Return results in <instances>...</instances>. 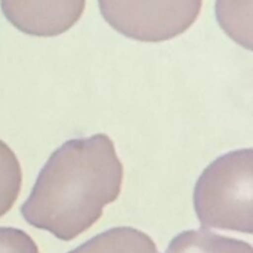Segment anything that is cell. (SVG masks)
<instances>
[{"label":"cell","instance_id":"obj_1","mask_svg":"<svg viewBox=\"0 0 253 253\" xmlns=\"http://www.w3.org/2000/svg\"><path fill=\"white\" fill-rule=\"evenodd\" d=\"M123 184V165L114 142L105 133L64 142L40 170L22 218L33 227L70 242L102 216L117 200Z\"/></svg>","mask_w":253,"mask_h":253},{"label":"cell","instance_id":"obj_2","mask_svg":"<svg viewBox=\"0 0 253 253\" xmlns=\"http://www.w3.org/2000/svg\"><path fill=\"white\" fill-rule=\"evenodd\" d=\"M193 199L203 228L252 234V150L231 151L212 162L200 175Z\"/></svg>","mask_w":253,"mask_h":253},{"label":"cell","instance_id":"obj_3","mask_svg":"<svg viewBox=\"0 0 253 253\" xmlns=\"http://www.w3.org/2000/svg\"><path fill=\"white\" fill-rule=\"evenodd\" d=\"M203 0H98L104 19L138 42H166L185 33L199 18Z\"/></svg>","mask_w":253,"mask_h":253},{"label":"cell","instance_id":"obj_4","mask_svg":"<svg viewBox=\"0 0 253 253\" xmlns=\"http://www.w3.org/2000/svg\"><path fill=\"white\" fill-rule=\"evenodd\" d=\"M86 0H0L4 18L21 33L36 37L64 34L80 19Z\"/></svg>","mask_w":253,"mask_h":253},{"label":"cell","instance_id":"obj_5","mask_svg":"<svg viewBox=\"0 0 253 253\" xmlns=\"http://www.w3.org/2000/svg\"><path fill=\"white\" fill-rule=\"evenodd\" d=\"M68 253H159V251L145 233L132 227H116Z\"/></svg>","mask_w":253,"mask_h":253},{"label":"cell","instance_id":"obj_6","mask_svg":"<svg viewBox=\"0 0 253 253\" xmlns=\"http://www.w3.org/2000/svg\"><path fill=\"white\" fill-rule=\"evenodd\" d=\"M166 253H253V249L246 242L202 228L178 234L168 246Z\"/></svg>","mask_w":253,"mask_h":253},{"label":"cell","instance_id":"obj_7","mask_svg":"<svg viewBox=\"0 0 253 253\" xmlns=\"http://www.w3.org/2000/svg\"><path fill=\"white\" fill-rule=\"evenodd\" d=\"M252 0H216V18L224 31L252 49Z\"/></svg>","mask_w":253,"mask_h":253},{"label":"cell","instance_id":"obj_8","mask_svg":"<svg viewBox=\"0 0 253 253\" xmlns=\"http://www.w3.org/2000/svg\"><path fill=\"white\" fill-rule=\"evenodd\" d=\"M22 187V169L12 148L0 139V218L15 205Z\"/></svg>","mask_w":253,"mask_h":253},{"label":"cell","instance_id":"obj_9","mask_svg":"<svg viewBox=\"0 0 253 253\" xmlns=\"http://www.w3.org/2000/svg\"><path fill=\"white\" fill-rule=\"evenodd\" d=\"M0 253H39V248L22 230L0 227Z\"/></svg>","mask_w":253,"mask_h":253}]
</instances>
